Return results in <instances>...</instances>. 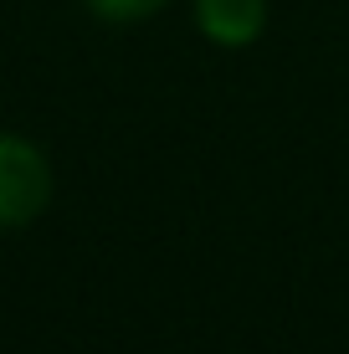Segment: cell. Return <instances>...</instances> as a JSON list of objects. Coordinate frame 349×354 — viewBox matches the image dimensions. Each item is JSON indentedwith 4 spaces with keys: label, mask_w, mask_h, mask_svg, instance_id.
Listing matches in <instances>:
<instances>
[{
    "label": "cell",
    "mask_w": 349,
    "mask_h": 354,
    "mask_svg": "<svg viewBox=\"0 0 349 354\" xmlns=\"http://www.w3.org/2000/svg\"><path fill=\"white\" fill-rule=\"evenodd\" d=\"M52 201V165L16 133H0V226H26Z\"/></svg>",
    "instance_id": "6da1fadb"
},
{
    "label": "cell",
    "mask_w": 349,
    "mask_h": 354,
    "mask_svg": "<svg viewBox=\"0 0 349 354\" xmlns=\"http://www.w3.org/2000/svg\"><path fill=\"white\" fill-rule=\"evenodd\" d=\"M200 31L221 46H247L267 21V0H200Z\"/></svg>",
    "instance_id": "7a4b0ae2"
},
{
    "label": "cell",
    "mask_w": 349,
    "mask_h": 354,
    "mask_svg": "<svg viewBox=\"0 0 349 354\" xmlns=\"http://www.w3.org/2000/svg\"><path fill=\"white\" fill-rule=\"evenodd\" d=\"M88 6L98 10L103 21H144V16H154L164 0H88Z\"/></svg>",
    "instance_id": "3957f363"
}]
</instances>
